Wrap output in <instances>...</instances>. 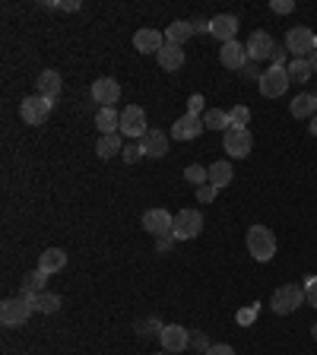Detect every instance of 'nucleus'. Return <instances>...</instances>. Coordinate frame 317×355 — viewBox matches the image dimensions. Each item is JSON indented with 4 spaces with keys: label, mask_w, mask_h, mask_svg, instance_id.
I'll return each mask as SVG.
<instances>
[{
    "label": "nucleus",
    "mask_w": 317,
    "mask_h": 355,
    "mask_svg": "<svg viewBox=\"0 0 317 355\" xmlns=\"http://www.w3.org/2000/svg\"><path fill=\"white\" fill-rule=\"evenodd\" d=\"M247 254L257 263H267L276 257V235L267 225H251L247 229Z\"/></svg>",
    "instance_id": "1"
},
{
    "label": "nucleus",
    "mask_w": 317,
    "mask_h": 355,
    "mask_svg": "<svg viewBox=\"0 0 317 355\" xmlns=\"http://www.w3.org/2000/svg\"><path fill=\"white\" fill-rule=\"evenodd\" d=\"M285 51L292 57H311L317 51V35L308 26H292L285 32Z\"/></svg>",
    "instance_id": "2"
},
{
    "label": "nucleus",
    "mask_w": 317,
    "mask_h": 355,
    "mask_svg": "<svg viewBox=\"0 0 317 355\" xmlns=\"http://www.w3.org/2000/svg\"><path fill=\"white\" fill-rule=\"evenodd\" d=\"M301 301H308L305 298V289L295 283H285L279 285L276 292H273V301H269V308H273V314H292V311L301 308Z\"/></svg>",
    "instance_id": "3"
},
{
    "label": "nucleus",
    "mask_w": 317,
    "mask_h": 355,
    "mask_svg": "<svg viewBox=\"0 0 317 355\" xmlns=\"http://www.w3.org/2000/svg\"><path fill=\"white\" fill-rule=\"evenodd\" d=\"M203 232V213L200 210H181L174 216V225H172V235L174 241H190Z\"/></svg>",
    "instance_id": "4"
},
{
    "label": "nucleus",
    "mask_w": 317,
    "mask_h": 355,
    "mask_svg": "<svg viewBox=\"0 0 317 355\" xmlns=\"http://www.w3.org/2000/svg\"><path fill=\"white\" fill-rule=\"evenodd\" d=\"M289 73H285V67H273L269 63L267 70L260 73V79H257V86H260V95H267V99H279V95H285V89H289Z\"/></svg>",
    "instance_id": "5"
},
{
    "label": "nucleus",
    "mask_w": 317,
    "mask_h": 355,
    "mask_svg": "<svg viewBox=\"0 0 317 355\" xmlns=\"http://www.w3.org/2000/svg\"><path fill=\"white\" fill-rule=\"evenodd\" d=\"M222 143H225V152H229L232 159H247L254 150V136L247 127H229L225 136H222Z\"/></svg>",
    "instance_id": "6"
},
{
    "label": "nucleus",
    "mask_w": 317,
    "mask_h": 355,
    "mask_svg": "<svg viewBox=\"0 0 317 355\" xmlns=\"http://www.w3.org/2000/svg\"><path fill=\"white\" fill-rule=\"evenodd\" d=\"M121 134L130 136V140H143V136H146V108L127 105V108L121 111Z\"/></svg>",
    "instance_id": "7"
},
{
    "label": "nucleus",
    "mask_w": 317,
    "mask_h": 355,
    "mask_svg": "<svg viewBox=\"0 0 317 355\" xmlns=\"http://www.w3.org/2000/svg\"><path fill=\"white\" fill-rule=\"evenodd\" d=\"M51 108H54V102L51 99H41V95H29V99H23L19 102V118L25 121V124H45V118L51 114Z\"/></svg>",
    "instance_id": "8"
},
{
    "label": "nucleus",
    "mask_w": 317,
    "mask_h": 355,
    "mask_svg": "<svg viewBox=\"0 0 317 355\" xmlns=\"http://www.w3.org/2000/svg\"><path fill=\"white\" fill-rule=\"evenodd\" d=\"M32 317V305L25 298H7L3 305H0V321H3V327H23L25 321Z\"/></svg>",
    "instance_id": "9"
},
{
    "label": "nucleus",
    "mask_w": 317,
    "mask_h": 355,
    "mask_svg": "<svg viewBox=\"0 0 317 355\" xmlns=\"http://www.w3.org/2000/svg\"><path fill=\"white\" fill-rule=\"evenodd\" d=\"M172 213L168 210H162V206H156V210H146L143 213V229H146V235L152 238H162V235H172Z\"/></svg>",
    "instance_id": "10"
},
{
    "label": "nucleus",
    "mask_w": 317,
    "mask_h": 355,
    "mask_svg": "<svg viewBox=\"0 0 317 355\" xmlns=\"http://www.w3.org/2000/svg\"><path fill=\"white\" fill-rule=\"evenodd\" d=\"M273 51H276V41H273V35L263 29L251 32V39H247V61H269L273 57Z\"/></svg>",
    "instance_id": "11"
},
{
    "label": "nucleus",
    "mask_w": 317,
    "mask_h": 355,
    "mask_svg": "<svg viewBox=\"0 0 317 355\" xmlns=\"http://www.w3.org/2000/svg\"><path fill=\"white\" fill-rule=\"evenodd\" d=\"M92 99L102 108H114V105L121 102V83L114 77H102L92 83Z\"/></svg>",
    "instance_id": "12"
},
{
    "label": "nucleus",
    "mask_w": 317,
    "mask_h": 355,
    "mask_svg": "<svg viewBox=\"0 0 317 355\" xmlns=\"http://www.w3.org/2000/svg\"><path fill=\"white\" fill-rule=\"evenodd\" d=\"M206 127H203V118H197V114H184V118H178L172 124V140H197L200 134H203Z\"/></svg>",
    "instance_id": "13"
},
{
    "label": "nucleus",
    "mask_w": 317,
    "mask_h": 355,
    "mask_svg": "<svg viewBox=\"0 0 317 355\" xmlns=\"http://www.w3.org/2000/svg\"><path fill=\"white\" fill-rule=\"evenodd\" d=\"M158 343H162V349L165 352H184V349L190 346V333L184 330L181 324H165V330H162V336H158Z\"/></svg>",
    "instance_id": "14"
},
{
    "label": "nucleus",
    "mask_w": 317,
    "mask_h": 355,
    "mask_svg": "<svg viewBox=\"0 0 317 355\" xmlns=\"http://www.w3.org/2000/svg\"><path fill=\"white\" fill-rule=\"evenodd\" d=\"M134 48L140 54H158L165 48V32L158 29H140L134 32Z\"/></svg>",
    "instance_id": "15"
},
{
    "label": "nucleus",
    "mask_w": 317,
    "mask_h": 355,
    "mask_svg": "<svg viewBox=\"0 0 317 355\" xmlns=\"http://www.w3.org/2000/svg\"><path fill=\"white\" fill-rule=\"evenodd\" d=\"M238 29H241V26H238V16H232V13H219L209 19V35H216L222 45H225V41H235Z\"/></svg>",
    "instance_id": "16"
},
{
    "label": "nucleus",
    "mask_w": 317,
    "mask_h": 355,
    "mask_svg": "<svg viewBox=\"0 0 317 355\" xmlns=\"http://www.w3.org/2000/svg\"><path fill=\"white\" fill-rule=\"evenodd\" d=\"M219 61H222V67H229V70H245L247 67V45H241V41H225L219 51Z\"/></svg>",
    "instance_id": "17"
},
{
    "label": "nucleus",
    "mask_w": 317,
    "mask_h": 355,
    "mask_svg": "<svg viewBox=\"0 0 317 355\" xmlns=\"http://www.w3.org/2000/svg\"><path fill=\"white\" fill-rule=\"evenodd\" d=\"M35 89H39L41 99H51V102H54L57 95H61V89H63L61 73L57 70H41L39 77H35Z\"/></svg>",
    "instance_id": "18"
},
{
    "label": "nucleus",
    "mask_w": 317,
    "mask_h": 355,
    "mask_svg": "<svg viewBox=\"0 0 317 355\" xmlns=\"http://www.w3.org/2000/svg\"><path fill=\"white\" fill-rule=\"evenodd\" d=\"M140 150H143V156L162 159L168 152V136L162 130H146V136L140 140Z\"/></svg>",
    "instance_id": "19"
},
{
    "label": "nucleus",
    "mask_w": 317,
    "mask_h": 355,
    "mask_svg": "<svg viewBox=\"0 0 317 355\" xmlns=\"http://www.w3.org/2000/svg\"><path fill=\"white\" fill-rule=\"evenodd\" d=\"M289 111H292V118H298V121H305V118H314L317 114V95H311V92H298L292 99V105H289Z\"/></svg>",
    "instance_id": "20"
},
{
    "label": "nucleus",
    "mask_w": 317,
    "mask_h": 355,
    "mask_svg": "<svg viewBox=\"0 0 317 355\" xmlns=\"http://www.w3.org/2000/svg\"><path fill=\"white\" fill-rule=\"evenodd\" d=\"M45 283H48V273H41V270H32V273H25L23 285H19V298L32 301V295L45 292Z\"/></svg>",
    "instance_id": "21"
},
{
    "label": "nucleus",
    "mask_w": 317,
    "mask_h": 355,
    "mask_svg": "<svg viewBox=\"0 0 317 355\" xmlns=\"http://www.w3.org/2000/svg\"><path fill=\"white\" fill-rule=\"evenodd\" d=\"M156 61H158V67H162V70L174 73V70H181V67H184V51L178 45H165L156 54Z\"/></svg>",
    "instance_id": "22"
},
{
    "label": "nucleus",
    "mask_w": 317,
    "mask_h": 355,
    "mask_svg": "<svg viewBox=\"0 0 317 355\" xmlns=\"http://www.w3.org/2000/svg\"><path fill=\"white\" fill-rule=\"evenodd\" d=\"M63 267H67V254H63L61 247H48V251L39 257V270L48 273V276H51V273H61Z\"/></svg>",
    "instance_id": "23"
},
{
    "label": "nucleus",
    "mask_w": 317,
    "mask_h": 355,
    "mask_svg": "<svg viewBox=\"0 0 317 355\" xmlns=\"http://www.w3.org/2000/svg\"><path fill=\"white\" fill-rule=\"evenodd\" d=\"M190 35H194V23H187V19H174V23L165 29V45H178V48H181Z\"/></svg>",
    "instance_id": "24"
},
{
    "label": "nucleus",
    "mask_w": 317,
    "mask_h": 355,
    "mask_svg": "<svg viewBox=\"0 0 317 355\" xmlns=\"http://www.w3.org/2000/svg\"><path fill=\"white\" fill-rule=\"evenodd\" d=\"M232 178H235V172H232V162H213L209 165V184H213L216 190H222V187H229L232 184Z\"/></svg>",
    "instance_id": "25"
},
{
    "label": "nucleus",
    "mask_w": 317,
    "mask_h": 355,
    "mask_svg": "<svg viewBox=\"0 0 317 355\" xmlns=\"http://www.w3.org/2000/svg\"><path fill=\"white\" fill-rule=\"evenodd\" d=\"M32 311H39V314H54V311H61V295L54 292H41V295H32Z\"/></svg>",
    "instance_id": "26"
},
{
    "label": "nucleus",
    "mask_w": 317,
    "mask_h": 355,
    "mask_svg": "<svg viewBox=\"0 0 317 355\" xmlns=\"http://www.w3.org/2000/svg\"><path fill=\"white\" fill-rule=\"evenodd\" d=\"M285 73H289V79H292V83H308V79L314 77L308 57H292V61L285 63Z\"/></svg>",
    "instance_id": "27"
},
{
    "label": "nucleus",
    "mask_w": 317,
    "mask_h": 355,
    "mask_svg": "<svg viewBox=\"0 0 317 355\" xmlns=\"http://www.w3.org/2000/svg\"><path fill=\"white\" fill-rule=\"evenodd\" d=\"M95 127L102 130V136L114 134V130L121 127V114L114 108H99V111H95Z\"/></svg>",
    "instance_id": "28"
},
{
    "label": "nucleus",
    "mask_w": 317,
    "mask_h": 355,
    "mask_svg": "<svg viewBox=\"0 0 317 355\" xmlns=\"http://www.w3.org/2000/svg\"><path fill=\"white\" fill-rule=\"evenodd\" d=\"M203 127H206V130H229V127H232L229 111H222V108H206V111H203Z\"/></svg>",
    "instance_id": "29"
},
{
    "label": "nucleus",
    "mask_w": 317,
    "mask_h": 355,
    "mask_svg": "<svg viewBox=\"0 0 317 355\" xmlns=\"http://www.w3.org/2000/svg\"><path fill=\"white\" fill-rule=\"evenodd\" d=\"M95 152H99V159H111L118 156V152H124V146H121V136L118 134H108L99 140V146H95Z\"/></svg>",
    "instance_id": "30"
},
{
    "label": "nucleus",
    "mask_w": 317,
    "mask_h": 355,
    "mask_svg": "<svg viewBox=\"0 0 317 355\" xmlns=\"http://www.w3.org/2000/svg\"><path fill=\"white\" fill-rule=\"evenodd\" d=\"M184 178H187V184H194V187H203V184H209V168L187 165L184 168Z\"/></svg>",
    "instance_id": "31"
},
{
    "label": "nucleus",
    "mask_w": 317,
    "mask_h": 355,
    "mask_svg": "<svg viewBox=\"0 0 317 355\" xmlns=\"http://www.w3.org/2000/svg\"><path fill=\"white\" fill-rule=\"evenodd\" d=\"M162 330H165V324H162L158 317H146V321L136 327V333H140V336H146V340H152V336H162Z\"/></svg>",
    "instance_id": "32"
},
{
    "label": "nucleus",
    "mask_w": 317,
    "mask_h": 355,
    "mask_svg": "<svg viewBox=\"0 0 317 355\" xmlns=\"http://www.w3.org/2000/svg\"><path fill=\"white\" fill-rule=\"evenodd\" d=\"M232 118V127H247V121H251V108L247 105H235V108L229 111Z\"/></svg>",
    "instance_id": "33"
},
{
    "label": "nucleus",
    "mask_w": 317,
    "mask_h": 355,
    "mask_svg": "<svg viewBox=\"0 0 317 355\" xmlns=\"http://www.w3.org/2000/svg\"><path fill=\"white\" fill-rule=\"evenodd\" d=\"M257 311H260V308H257V305H247V308H241V311H238V314H235V321H238V324H241V327H251L254 321H257Z\"/></svg>",
    "instance_id": "34"
},
{
    "label": "nucleus",
    "mask_w": 317,
    "mask_h": 355,
    "mask_svg": "<svg viewBox=\"0 0 317 355\" xmlns=\"http://www.w3.org/2000/svg\"><path fill=\"white\" fill-rule=\"evenodd\" d=\"M203 108H206L203 95H200V92H194V95H190V99H187V114H197V118H200V111H203Z\"/></svg>",
    "instance_id": "35"
},
{
    "label": "nucleus",
    "mask_w": 317,
    "mask_h": 355,
    "mask_svg": "<svg viewBox=\"0 0 317 355\" xmlns=\"http://www.w3.org/2000/svg\"><path fill=\"white\" fill-rule=\"evenodd\" d=\"M216 194H219V190H216L213 184H203V187H197V200H200V203H213Z\"/></svg>",
    "instance_id": "36"
},
{
    "label": "nucleus",
    "mask_w": 317,
    "mask_h": 355,
    "mask_svg": "<svg viewBox=\"0 0 317 355\" xmlns=\"http://www.w3.org/2000/svg\"><path fill=\"white\" fill-rule=\"evenodd\" d=\"M305 298H308L311 308H317V276H308V285H305Z\"/></svg>",
    "instance_id": "37"
},
{
    "label": "nucleus",
    "mask_w": 317,
    "mask_h": 355,
    "mask_svg": "<svg viewBox=\"0 0 317 355\" xmlns=\"http://www.w3.org/2000/svg\"><path fill=\"white\" fill-rule=\"evenodd\" d=\"M269 10H273V13H279V16H285V13H292V10H295V0H273V3H269Z\"/></svg>",
    "instance_id": "38"
},
{
    "label": "nucleus",
    "mask_w": 317,
    "mask_h": 355,
    "mask_svg": "<svg viewBox=\"0 0 317 355\" xmlns=\"http://www.w3.org/2000/svg\"><path fill=\"white\" fill-rule=\"evenodd\" d=\"M190 346H194V349H200V352H206V349L213 346V343L206 340V333H194V336H190Z\"/></svg>",
    "instance_id": "39"
},
{
    "label": "nucleus",
    "mask_w": 317,
    "mask_h": 355,
    "mask_svg": "<svg viewBox=\"0 0 317 355\" xmlns=\"http://www.w3.org/2000/svg\"><path fill=\"white\" fill-rule=\"evenodd\" d=\"M203 355H235V349H232L229 343H216V346H209Z\"/></svg>",
    "instance_id": "40"
},
{
    "label": "nucleus",
    "mask_w": 317,
    "mask_h": 355,
    "mask_svg": "<svg viewBox=\"0 0 317 355\" xmlns=\"http://www.w3.org/2000/svg\"><path fill=\"white\" fill-rule=\"evenodd\" d=\"M172 245H174V235L156 238V251H158V254H168V251H172Z\"/></svg>",
    "instance_id": "41"
},
{
    "label": "nucleus",
    "mask_w": 317,
    "mask_h": 355,
    "mask_svg": "<svg viewBox=\"0 0 317 355\" xmlns=\"http://www.w3.org/2000/svg\"><path fill=\"white\" fill-rule=\"evenodd\" d=\"M285 54H289V51L276 45V51H273V57H269V61H273V67H285Z\"/></svg>",
    "instance_id": "42"
},
{
    "label": "nucleus",
    "mask_w": 317,
    "mask_h": 355,
    "mask_svg": "<svg viewBox=\"0 0 317 355\" xmlns=\"http://www.w3.org/2000/svg\"><path fill=\"white\" fill-rule=\"evenodd\" d=\"M140 156H143L140 146H124V159H127V162H136Z\"/></svg>",
    "instance_id": "43"
},
{
    "label": "nucleus",
    "mask_w": 317,
    "mask_h": 355,
    "mask_svg": "<svg viewBox=\"0 0 317 355\" xmlns=\"http://www.w3.org/2000/svg\"><path fill=\"white\" fill-rule=\"evenodd\" d=\"M241 73H245V79H260V70H257V63L254 61H247V67Z\"/></svg>",
    "instance_id": "44"
},
{
    "label": "nucleus",
    "mask_w": 317,
    "mask_h": 355,
    "mask_svg": "<svg viewBox=\"0 0 317 355\" xmlns=\"http://www.w3.org/2000/svg\"><path fill=\"white\" fill-rule=\"evenodd\" d=\"M197 32H209V19H194V35Z\"/></svg>",
    "instance_id": "45"
},
{
    "label": "nucleus",
    "mask_w": 317,
    "mask_h": 355,
    "mask_svg": "<svg viewBox=\"0 0 317 355\" xmlns=\"http://www.w3.org/2000/svg\"><path fill=\"white\" fill-rule=\"evenodd\" d=\"M51 7L54 10H70L73 13V10H79V0H70V3H51Z\"/></svg>",
    "instance_id": "46"
},
{
    "label": "nucleus",
    "mask_w": 317,
    "mask_h": 355,
    "mask_svg": "<svg viewBox=\"0 0 317 355\" xmlns=\"http://www.w3.org/2000/svg\"><path fill=\"white\" fill-rule=\"evenodd\" d=\"M308 63H311V70H314V73H317V51H314V54H311V57H308Z\"/></svg>",
    "instance_id": "47"
},
{
    "label": "nucleus",
    "mask_w": 317,
    "mask_h": 355,
    "mask_svg": "<svg viewBox=\"0 0 317 355\" xmlns=\"http://www.w3.org/2000/svg\"><path fill=\"white\" fill-rule=\"evenodd\" d=\"M308 130H311V134L317 136V114H314V118H311V127H308Z\"/></svg>",
    "instance_id": "48"
},
{
    "label": "nucleus",
    "mask_w": 317,
    "mask_h": 355,
    "mask_svg": "<svg viewBox=\"0 0 317 355\" xmlns=\"http://www.w3.org/2000/svg\"><path fill=\"white\" fill-rule=\"evenodd\" d=\"M311 336H314V343H317V324H314V327H311Z\"/></svg>",
    "instance_id": "49"
},
{
    "label": "nucleus",
    "mask_w": 317,
    "mask_h": 355,
    "mask_svg": "<svg viewBox=\"0 0 317 355\" xmlns=\"http://www.w3.org/2000/svg\"><path fill=\"white\" fill-rule=\"evenodd\" d=\"M314 95H317V92H314Z\"/></svg>",
    "instance_id": "50"
}]
</instances>
